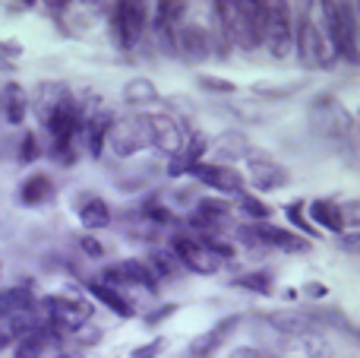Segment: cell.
Returning a JSON list of instances; mask_svg holds the SVG:
<instances>
[{
    "label": "cell",
    "instance_id": "6da1fadb",
    "mask_svg": "<svg viewBox=\"0 0 360 358\" xmlns=\"http://www.w3.org/2000/svg\"><path fill=\"white\" fill-rule=\"evenodd\" d=\"M323 35L335 61L357 63L360 35H357V6L354 4H323Z\"/></svg>",
    "mask_w": 360,
    "mask_h": 358
},
{
    "label": "cell",
    "instance_id": "7a4b0ae2",
    "mask_svg": "<svg viewBox=\"0 0 360 358\" xmlns=\"http://www.w3.org/2000/svg\"><path fill=\"white\" fill-rule=\"evenodd\" d=\"M291 54H297V63L304 70H310V73L329 70L332 63H335V57H332V51H329V42H326V35H323V25L313 19L310 6H304V10L297 13V19H294V51Z\"/></svg>",
    "mask_w": 360,
    "mask_h": 358
},
{
    "label": "cell",
    "instance_id": "3957f363",
    "mask_svg": "<svg viewBox=\"0 0 360 358\" xmlns=\"http://www.w3.org/2000/svg\"><path fill=\"white\" fill-rule=\"evenodd\" d=\"M307 124L313 133L326 140H348L354 133V114L345 108V101L332 92L313 95V101L307 105Z\"/></svg>",
    "mask_w": 360,
    "mask_h": 358
},
{
    "label": "cell",
    "instance_id": "277c9868",
    "mask_svg": "<svg viewBox=\"0 0 360 358\" xmlns=\"http://www.w3.org/2000/svg\"><path fill=\"white\" fill-rule=\"evenodd\" d=\"M149 6L136 4V0H120V4H111L108 10V29H111V38L117 48L133 51L143 44V38L149 35Z\"/></svg>",
    "mask_w": 360,
    "mask_h": 358
},
{
    "label": "cell",
    "instance_id": "5b68a950",
    "mask_svg": "<svg viewBox=\"0 0 360 358\" xmlns=\"http://www.w3.org/2000/svg\"><path fill=\"white\" fill-rule=\"evenodd\" d=\"M41 311L48 314L51 321V330L60 336H73L79 327L92 323V304L79 295H70V292H60V295H44L38 298Z\"/></svg>",
    "mask_w": 360,
    "mask_h": 358
},
{
    "label": "cell",
    "instance_id": "8992f818",
    "mask_svg": "<svg viewBox=\"0 0 360 358\" xmlns=\"http://www.w3.org/2000/svg\"><path fill=\"white\" fill-rule=\"evenodd\" d=\"M152 146L149 137V124H146V114H124V118H114L111 130H108L105 149L114 159H133L139 152H146Z\"/></svg>",
    "mask_w": 360,
    "mask_h": 358
},
{
    "label": "cell",
    "instance_id": "52a82bcc",
    "mask_svg": "<svg viewBox=\"0 0 360 358\" xmlns=\"http://www.w3.org/2000/svg\"><path fill=\"white\" fill-rule=\"evenodd\" d=\"M262 48L275 61H288L294 51V10L291 4H269V25Z\"/></svg>",
    "mask_w": 360,
    "mask_h": 358
},
{
    "label": "cell",
    "instance_id": "ba28073f",
    "mask_svg": "<svg viewBox=\"0 0 360 358\" xmlns=\"http://www.w3.org/2000/svg\"><path fill=\"white\" fill-rule=\"evenodd\" d=\"M243 162H247L243 181H247L256 194H275V190H285L288 184H291V171L275 162L272 156H262V152L250 149V156L243 159Z\"/></svg>",
    "mask_w": 360,
    "mask_h": 358
},
{
    "label": "cell",
    "instance_id": "9c48e42d",
    "mask_svg": "<svg viewBox=\"0 0 360 358\" xmlns=\"http://www.w3.org/2000/svg\"><path fill=\"white\" fill-rule=\"evenodd\" d=\"M146 124H149V137H152V146H155L162 156H180L184 152V143H186V133L190 127L177 118V114H168V111H146Z\"/></svg>",
    "mask_w": 360,
    "mask_h": 358
},
{
    "label": "cell",
    "instance_id": "30bf717a",
    "mask_svg": "<svg viewBox=\"0 0 360 358\" xmlns=\"http://www.w3.org/2000/svg\"><path fill=\"white\" fill-rule=\"evenodd\" d=\"M168 247H171V254L177 257L180 270H186V273H196V276H215V273L221 270V264H218V260L205 251L202 241H199L196 235H190V232L171 235Z\"/></svg>",
    "mask_w": 360,
    "mask_h": 358
},
{
    "label": "cell",
    "instance_id": "8fae6325",
    "mask_svg": "<svg viewBox=\"0 0 360 358\" xmlns=\"http://www.w3.org/2000/svg\"><path fill=\"white\" fill-rule=\"evenodd\" d=\"M193 181H199L202 187L215 190L221 197H240L247 194V181H243V171L234 168V165L224 162H196L190 171Z\"/></svg>",
    "mask_w": 360,
    "mask_h": 358
},
{
    "label": "cell",
    "instance_id": "7c38bea8",
    "mask_svg": "<svg viewBox=\"0 0 360 358\" xmlns=\"http://www.w3.org/2000/svg\"><path fill=\"white\" fill-rule=\"evenodd\" d=\"M174 54L186 63H202L212 61V48H209V25L184 19L174 29Z\"/></svg>",
    "mask_w": 360,
    "mask_h": 358
},
{
    "label": "cell",
    "instance_id": "4fadbf2b",
    "mask_svg": "<svg viewBox=\"0 0 360 358\" xmlns=\"http://www.w3.org/2000/svg\"><path fill=\"white\" fill-rule=\"evenodd\" d=\"M243 317L240 314H228L221 317L218 323H212L205 333H199L196 340H190V346H186L184 358H215L218 352H221V346L231 340V336L240 330Z\"/></svg>",
    "mask_w": 360,
    "mask_h": 358
},
{
    "label": "cell",
    "instance_id": "5bb4252c",
    "mask_svg": "<svg viewBox=\"0 0 360 358\" xmlns=\"http://www.w3.org/2000/svg\"><path fill=\"white\" fill-rule=\"evenodd\" d=\"M253 238L259 241L266 251H285V254H310V241L304 235L291 232V228H281V226H272V222H247Z\"/></svg>",
    "mask_w": 360,
    "mask_h": 358
},
{
    "label": "cell",
    "instance_id": "9a60e30c",
    "mask_svg": "<svg viewBox=\"0 0 360 358\" xmlns=\"http://www.w3.org/2000/svg\"><path fill=\"white\" fill-rule=\"evenodd\" d=\"M228 35H231V44L247 51V54L262 48L259 38H256V29H253V0H231Z\"/></svg>",
    "mask_w": 360,
    "mask_h": 358
},
{
    "label": "cell",
    "instance_id": "2e32d148",
    "mask_svg": "<svg viewBox=\"0 0 360 358\" xmlns=\"http://www.w3.org/2000/svg\"><path fill=\"white\" fill-rule=\"evenodd\" d=\"M82 111H86V108H82ZM114 118H117V114L108 111V108L86 111V118H82V143H86V152L92 159L105 156V140H108V130H111Z\"/></svg>",
    "mask_w": 360,
    "mask_h": 358
},
{
    "label": "cell",
    "instance_id": "e0dca14e",
    "mask_svg": "<svg viewBox=\"0 0 360 358\" xmlns=\"http://www.w3.org/2000/svg\"><path fill=\"white\" fill-rule=\"evenodd\" d=\"M76 216H79V226L86 228L89 235L105 232V228H111V222H114L111 203H108L105 197H98V194L79 197V203H76Z\"/></svg>",
    "mask_w": 360,
    "mask_h": 358
},
{
    "label": "cell",
    "instance_id": "ac0fdd59",
    "mask_svg": "<svg viewBox=\"0 0 360 358\" xmlns=\"http://www.w3.org/2000/svg\"><path fill=\"white\" fill-rule=\"evenodd\" d=\"M67 95H70V86H67V82H60V80H41V82L35 86V92L29 95V108L35 111V118L44 124V121L54 114V108L60 105Z\"/></svg>",
    "mask_w": 360,
    "mask_h": 358
},
{
    "label": "cell",
    "instance_id": "d6986e66",
    "mask_svg": "<svg viewBox=\"0 0 360 358\" xmlns=\"http://www.w3.org/2000/svg\"><path fill=\"white\" fill-rule=\"evenodd\" d=\"M114 270L124 279V285H136V289H146L149 295H158V283H162V279L152 273V266L146 264L143 257H124L114 264Z\"/></svg>",
    "mask_w": 360,
    "mask_h": 358
},
{
    "label": "cell",
    "instance_id": "ffe728a7",
    "mask_svg": "<svg viewBox=\"0 0 360 358\" xmlns=\"http://www.w3.org/2000/svg\"><path fill=\"white\" fill-rule=\"evenodd\" d=\"M86 292H89V295H92L98 304H105L111 314H117L120 321H133V317H136V308H133V302L124 295V292L111 289V285L98 283V279H89V283H86Z\"/></svg>",
    "mask_w": 360,
    "mask_h": 358
},
{
    "label": "cell",
    "instance_id": "44dd1931",
    "mask_svg": "<svg viewBox=\"0 0 360 358\" xmlns=\"http://www.w3.org/2000/svg\"><path fill=\"white\" fill-rule=\"evenodd\" d=\"M250 149H253V143H250V137L243 130H224L218 140H209V152H215V159L224 165L247 159Z\"/></svg>",
    "mask_w": 360,
    "mask_h": 358
},
{
    "label": "cell",
    "instance_id": "7402d4cb",
    "mask_svg": "<svg viewBox=\"0 0 360 358\" xmlns=\"http://www.w3.org/2000/svg\"><path fill=\"white\" fill-rule=\"evenodd\" d=\"M307 216H310V226L316 228V232L323 228V232H332V235H345V219H342V206H338V200L319 197V200L310 203Z\"/></svg>",
    "mask_w": 360,
    "mask_h": 358
},
{
    "label": "cell",
    "instance_id": "603a6c76",
    "mask_svg": "<svg viewBox=\"0 0 360 358\" xmlns=\"http://www.w3.org/2000/svg\"><path fill=\"white\" fill-rule=\"evenodd\" d=\"M48 327H51V321L41 311V304H32V308L19 311V314H13L10 321H6V336L16 342V340H22V336L41 333V330H48Z\"/></svg>",
    "mask_w": 360,
    "mask_h": 358
},
{
    "label": "cell",
    "instance_id": "cb8c5ba5",
    "mask_svg": "<svg viewBox=\"0 0 360 358\" xmlns=\"http://www.w3.org/2000/svg\"><path fill=\"white\" fill-rule=\"evenodd\" d=\"M120 99H124L127 108H149V105H158V101H162V92H158V86L149 80V76H133V80L124 82Z\"/></svg>",
    "mask_w": 360,
    "mask_h": 358
},
{
    "label": "cell",
    "instance_id": "d4e9b609",
    "mask_svg": "<svg viewBox=\"0 0 360 358\" xmlns=\"http://www.w3.org/2000/svg\"><path fill=\"white\" fill-rule=\"evenodd\" d=\"M19 203L22 206H44V203L54 197V181L44 171H32L22 184H19Z\"/></svg>",
    "mask_w": 360,
    "mask_h": 358
},
{
    "label": "cell",
    "instance_id": "484cf974",
    "mask_svg": "<svg viewBox=\"0 0 360 358\" xmlns=\"http://www.w3.org/2000/svg\"><path fill=\"white\" fill-rule=\"evenodd\" d=\"M63 340L60 333L54 330H41V333H32V336H22V340L13 342V358H44L54 349V342Z\"/></svg>",
    "mask_w": 360,
    "mask_h": 358
},
{
    "label": "cell",
    "instance_id": "4316f807",
    "mask_svg": "<svg viewBox=\"0 0 360 358\" xmlns=\"http://www.w3.org/2000/svg\"><path fill=\"white\" fill-rule=\"evenodd\" d=\"M32 304H38V298H35V292H32L29 283L10 285V289H0V321H10L13 314L32 308Z\"/></svg>",
    "mask_w": 360,
    "mask_h": 358
},
{
    "label": "cell",
    "instance_id": "83f0119b",
    "mask_svg": "<svg viewBox=\"0 0 360 358\" xmlns=\"http://www.w3.org/2000/svg\"><path fill=\"white\" fill-rule=\"evenodd\" d=\"M29 114V92H25L19 82H6L4 86V118L6 124L19 127Z\"/></svg>",
    "mask_w": 360,
    "mask_h": 358
},
{
    "label": "cell",
    "instance_id": "f1b7e54d",
    "mask_svg": "<svg viewBox=\"0 0 360 358\" xmlns=\"http://www.w3.org/2000/svg\"><path fill=\"white\" fill-rule=\"evenodd\" d=\"M186 13H190V4H184V0H162V4H155V16L149 19V29H177L186 19Z\"/></svg>",
    "mask_w": 360,
    "mask_h": 358
},
{
    "label": "cell",
    "instance_id": "f546056e",
    "mask_svg": "<svg viewBox=\"0 0 360 358\" xmlns=\"http://www.w3.org/2000/svg\"><path fill=\"white\" fill-rule=\"evenodd\" d=\"M237 289L250 292V295H259V298H272L275 295V276L269 270H247L234 279Z\"/></svg>",
    "mask_w": 360,
    "mask_h": 358
},
{
    "label": "cell",
    "instance_id": "4dcf8cb0",
    "mask_svg": "<svg viewBox=\"0 0 360 358\" xmlns=\"http://www.w3.org/2000/svg\"><path fill=\"white\" fill-rule=\"evenodd\" d=\"M300 86H304V82L278 86V82H272V80H259V82H253V86H250V95H256V99H262V101H281V99H291V95H297Z\"/></svg>",
    "mask_w": 360,
    "mask_h": 358
},
{
    "label": "cell",
    "instance_id": "1f68e13d",
    "mask_svg": "<svg viewBox=\"0 0 360 358\" xmlns=\"http://www.w3.org/2000/svg\"><path fill=\"white\" fill-rule=\"evenodd\" d=\"M146 264L152 266V273H155L158 279H171V276L180 273V264H177L174 254H171V247H152L149 257H146Z\"/></svg>",
    "mask_w": 360,
    "mask_h": 358
},
{
    "label": "cell",
    "instance_id": "d6a6232c",
    "mask_svg": "<svg viewBox=\"0 0 360 358\" xmlns=\"http://www.w3.org/2000/svg\"><path fill=\"white\" fill-rule=\"evenodd\" d=\"M237 209L247 216V222H272V206L262 203L256 194H240L237 197Z\"/></svg>",
    "mask_w": 360,
    "mask_h": 358
},
{
    "label": "cell",
    "instance_id": "836d02e7",
    "mask_svg": "<svg viewBox=\"0 0 360 358\" xmlns=\"http://www.w3.org/2000/svg\"><path fill=\"white\" fill-rule=\"evenodd\" d=\"M304 213H307V203H304V200H291V203H288V206H285L288 222H291V226L297 228V235H304L307 241H310V238H319V235H316V228L310 226V219H307Z\"/></svg>",
    "mask_w": 360,
    "mask_h": 358
},
{
    "label": "cell",
    "instance_id": "e575fe53",
    "mask_svg": "<svg viewBox=\"0 0 360 358\" xmlns=\"http://www.w3.org/2000/svg\"><path fill=\"white\" fill-rule=\"evenodd\" d=\"M41 156H44V149H41V143H38V133L35 130H25L22 140H19L16 162L19 165H32V162H38Z\"/></svg>",
    "mask_w": 360,
    "mask_h": 358
},
{
    "label": "cell",
    "instance_id": "d590c367",
    "mask_svg": "<svg viewBox=\"0 0 360 358\" xmlns=\"http://www.w3.org/2000/svg\"><path fill=\"white\" fill-rule=\"evenodd\" d=\"M196 86L202 89V92H212V95H234L237 92V82L234 80L212 76V73H196Z\"/></svg>",
    "mask_w": 360,
    "mask_h": 358
},
{
    "label": "cell",
    "instance_id": "8d00e7d4",
    "mask_svg": "<svg viewBox=\"0 0 360 358\" xmlns=\"http://www.w3.org/2000/svg\"><path fill=\"white\" fill-rule=\"evenodd\" d=\"M143 219L155 222V226H174L177 216H174V209L162 206V203H149V206H143Z\"/></svg>",
    "mask_w": 360,
    "mask_h": 358
},
{
    "label": "cell",
    "instance_id": "74e56055",
    "mask_svg": "<svg viewBox=\"0 0 360 358\" xmlns=\"http://www.w3.org/2000/svg\"><path fill=\"white\" fill-rule=\"evenodd\" d=\"M76 245H79V251L86 254L89 260H105V245H101L98 241V235H79V241H76Z\"/></svg>",
    "mask_w": 360,
    "mask_h": 358
},
{
    "label": "cell",
    "instance_id": "f35d334b",
    "mask_svg": "<svg viewBox=\"0 0 360 358\" xmlns=\"http://www.w3.org/2000/svg\"><path fill=\"white\" fill-rule=\"evenodd\" d=\"M73 340L79 342V346H101V340H105V330L95 327V323H86V327H79L73 333Z\"/></svg>",
    "mask_w": 360,
    "mask_h": 358
},
{
    "label": "cell",
    "instance_id": "ab89813d",
    "mask_svg": "<svg viewBox=\"0 0 360 358\" xmlns=\"http://www.w3.org/2000/svg\"><path fill=\"white\" fill-rule=\"evenodd\" d=\"M165 349H168V340H165V336H155L152 342H143V346L133 349L130 358H158Z\"/></svg>",
    "mask_w": 360,
    "mask_h": 358
},
{
    "label": "cell",
    "instance_id": "60d3db41",
    "mask_svg": "<svg viewBox=\"0 0 360 358\" xmlns=\"http://www.w3.org/2000/svg\"><path fill=\"white\" fill-rule=\"evenodd\" d=\"M177 311H180V304H174V302H171V304H158V308L152 311V314H146V317H143V323H146V327H158L162 321L174 317Z\"/></svg>",
    "mask_w": 360,
    "mask_h": 358
},
{
    "label": "cell",
    "instance_id": "b9f144b4",
    "mask_svg": "<svg viewBox=\"0 0 360 358\" xmlns=\"http://www.w3.org/2000/svg\"><path fill=\"white\" fill-rule=\"evenodd\" d=\"M338 206H342V219H345V232H357V219H360V213H357V197H351L348 203H338Z\"/></svg>",
    "mask_w": 360,
    "mask_h": 358
},
{
    "label": "cell",
    "instance_id": "7bdbcfd3",
    "mask_svg": "<svg viewBox=\"0 0 360 358\" xmlns=\"http://www.w3.org/2000/svg\"><path fill=\"white\" fill-rule=\"evenodd\" d=\"M193 171V162L180 152V156H171V162H168V178H184V175H190Z\"/></svg>",
    "mask_w": 360,
    "mask_h": 358
},
{
    "label": "cell",
    "instance_id": "ee69618b",
    "mask_svg": "<svg viewBox=\"0 0 360 358\" xmlns=\"http://www.w3.org/2000/svg\"><path fill=\"white\" fill-rule=\"evenodd\" d=\"M165 105L171 108L168 114H174V111H180V114H193V108H196V101H193V99H186V95H168V99H165Z\"/></svg>",
    "mask_w": 360,
    "mask_h": 358
},
{
    "label": "cell",
    "instance_id": "f6af8a7d",
    "mask_svg": "<svg viewBox=\"0 0 360 358\" xmlns=\"http://www.w3.org/2000/svg\"><path fill=\"white\" fill-rule=\"evenodd\" d=\"M0 57L16 63V57H22V44L13 42V38H0Z\"/></svg>",
    "mask_w": 360,
    "mask_h": 358
},
{
    "label": "cell",
    "instance_id": "bcb514c9",
    "mask_svg": "<svg viewBox=\"0 0 360 358\" xmlns=\"http://www.w3.org/2000/svg\"><path fill=\"white\" fill-rule=\"evenodd\" d=\"M231 358H275V355H269L266 349H256V346H240L231 352Z\"/></svg>",
    "mask_w": 360,
    "mask_h": 358
},
{
    "label": "cell",
    "instance_id": "7dc6e473",
    "mask_svg": "<svg viewBox=\"0 0 360 358\" xmlns=\"http://www.w3.org/2000/svg\"><path fill=\"white\" fill-rule=\"evenodd\" d=\"M304 295L307 298H326V295H329V289H326L323 283H307L304 285Z\"/></svg>",
    "mask_w": 360,
    "mask_h": 358
},
{
    "label": "cell",
    "instance_id": "c3c4849f",
    "mask_svg": "<svg viewBox=\"0 0 360 358\" xmlns=\"http://www.w3.org/2000/svg\"><path fill=\"white\" fill-rule=\"evenodd\" d=\"M16 73V63L6 61V57H0V76H13Z\"/></svg>",
    "mask_w": 360,
    "mask_h": 358
},
{
    "label": "cell",
    "instance_id": "681fc988",
    "mask_svg": "<svg viewBox=\"0 0 360 358\" xmlns=\"http://www.w3.org/2000/svg\"><path fill=\"white\" fill-rule=\"evenodd\" d=\"M6 6H10V13H25V10H32L35 4H32V0H22V4H6Z\"/></svg>",
    "mask_w": 360,
    "mask_h": 358
},
{
    "label": "cell",
    "instance_id": "f907efd6",
    "mask_svg": "<svg viewBox=\"0 0 360 358\" xmlns=\"http://www.w3.org/2000/svg\"><path fill=\"white\" fill-rule=\"evenodd\" d=\"M10 346H13V340H10V336H6V330H0V355H4Z\"/></svg>",
    "mask_w": 360,
    "mask_h": 358
},
{
    "label": "cell",
    "instance_id": "816d5d0a",
    "mask_svg": "<svg viewBox=\"0 0 360 358\" xmlns=\"http://www.w3.org/2000/svg\"><path fill=\"white\" fill-rule=\"evenodd\" d=\"M54 358H82V355H73V352H60V355H54Z\"/></svg>",
    "mask_w": 360,
    "mask_h": 358
},
{
    "label": "cell",
    "instance_id": "f5cc1de1",
    "mask_svg": "<svg viewBox=\"0 0 360 358\" xmlns=\"http://www.w3.org/2000/svg\"><path fill=\"white\" fill-rule=\"evenodd\" d=\"M0 283H4V260H0Z\"/></svg>",
    "mask_w": 360,
    "mask_h": 358
}]
</instances>
